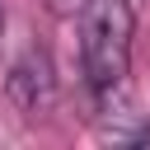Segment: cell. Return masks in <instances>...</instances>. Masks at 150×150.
Here are the masks:
<instances>
[{"mask_svg": "<svg viewBox=\"0 0 150 150\" xmlns=\"http://www.w3.org/2000/svg\"><path fill=\"white\" fill-rule=\"evenodd\" d=\"M131 38H136V5L131 0H89L84 5V14H80V70H84V89L98 103L127 84Z\"/></svg>", "mask_w": 150, "mask_h": 150, "instance_id": "6da1fadb", "label": "cell"}, {"mask_svg": "<svg viewBox=\"0 0 150 150\" xmlns=\"http://www.w3.org/2000/svg\"><path fill=\"white\" fill-rule=\"evenodd\" d=\"M5 94H9V103H14L23 117H47L52 103H56V66H52V52H47V47H28V52L9 66Z\"/></svg>", "mask_w": 150, "mask_h": 150, "instance_id": "7a4b0ae2", "label": "cell"}, {"mask_svg": "<svg viewBox=\"0 0 150 150\" xmlns=\"http://www.w3.org/2000/svg\"><path fill=\"white\" fill-rule=\"evenodd\" d=\"M42 5H47V14H52V19H80L89 0H42Z\"/></svg>", "mask_w": 150, "mask_h": 150, "instance_id": "3957f363", "label": "cell"}, {"mask_svg": "<svg viewBox=\"0 0 150 150\" xmlns=\"http://www.w3.org/2000/svg\"><path fill=\"white\" fill-rule=\"evenodd\" d=\"M0 33H5V5H0Z\"/></svg>", "mask_w": 150, "mask_h": 150, "instance_id": "277c9868", "label": "cell"}]
</instances>
